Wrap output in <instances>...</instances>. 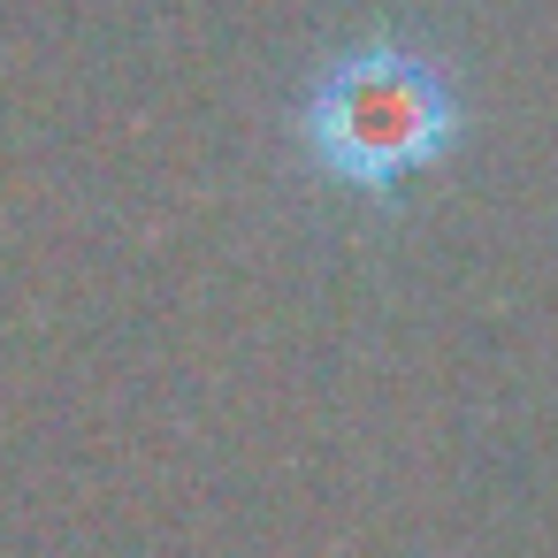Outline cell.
I'll return each instance as SVG.
<instances>
[{"label":"cell","mask_w":558,"mask_h":558,"mask_svg":"<svg viewBox=\"0 0 558 558\" xmlns=\"http://www.w3.org/2000/svg\"><path fill=\"white\" fill-rule=\"evenodd\" d=\"M466 131L451 70L413 39H352L329 54L299 100V146L322 184L352 199H398L413 177H428Z\"/></svg>","instance_id":"6da1fadb"}]
</instances>
